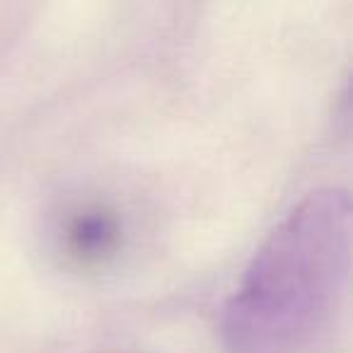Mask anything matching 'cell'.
I'll list each match as a JSON object with an SVG mask.
<instances>
[{
	"instance_id": "cell-1",
	"label": "cell",
	"mask_w": 353,
	"mask_h": 353,
	"mask_svg": "<svg viewBox=\"0 0 353 353\" xmlns=\"http://www.w3.org/2000/svg\"><path fill=\"white\" fill-rule=\"evenodd\" d=\"M351 259V201L324 189L266 237L223 314L228 353H307L332 322Z\"/></svg>"
},
{
	"instance_id": "cell-2",
	"label": "cell",
	"mask_w": 353,
	"mask_h": 353,
	"mask_svg": "<svg viewBox=\"0 0 353 353\" xmlns=\"http://www.w3.org/2000/svg\"><path fill=\"white\" fill-rule=\"evenodd\" d=\"M114 242L117 225L99 211L78 216L68 228V250L83 261H99L114 250Z\"/></svg>"
}]
</instances>
